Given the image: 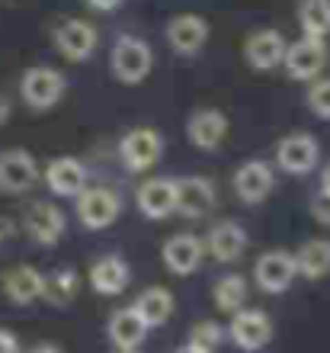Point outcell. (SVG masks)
<instances>
[{
	"instance_id": "6da1fadb",
	"label": "cell",
	"mask_w": 330,
	"mask_h": 353,
	"mask_svg": "<svg viewBox=\"0 0 330 353\" xmlns=\"http://www.w3.org/2000/svg\"><path fill=\"white\" fill-rule=\"evenodd\" d=\"M110 68L112 77L122 81V84H141L151 74V68H154V52H151L145 39L122 36L116 39V46L110 52Z\"/></svg>"
},
{
	"instance_id": "7a4b0ae2",
	"label": "cell",
	"mask_w": 330,
	"mask_h": 353,
	"mask_svg": "<svg viewBox=\"0 0 330 353\" xmlns=\"http://www.w3.org/2000/svg\"><path fill=\"white\" fill-rule=\"evenodd\" d=\"M68 90V81L58 68H48V65H39V68H29L23 81H19V97L26 103L29 110H52L61 103Z\"/></svg>"
},
{
	"instance_id": "3957f363",
	"label": "cell",
	"mask_w": 330,
	"mask_h": 353,
	"mask_svg": "<svg viewBox=\"0 0 330 353\" xmlns=\"http://www.w3.org/2000/svg\"><path fill=\"white\" fill-rule=\"evenodd\" d=\"M74 199H77V219L90 232L110 228L122 212V199L112 193L110 186H83Z\"/></svg>"
},
{
	"instance_id": "277c9868",
	"label": "cell",
	"mask_w": 330,
	"mask_h": 353,
	"mask_svg": "<svg viewBox=\"0 0 330 353\" xmlns=\"http://www.w3.org/2000/svg\"><path fill=\"white\" fill-rule=\"evenodd\" d=\"M161 154H164V135L157 129H147V125H138V129L125 132L119 141V158L132 174L151 170L161 161Z\"/></svg>"
},
{
	"instance_id": "5b68a950",
	"label": "cell",
	"mask_w": 330,
	"mask_h": 353,
	"mask_svg": "<svg viewBox=\"0 0 330 353\" xmlns=\"http://www.w3.org/2000/svg\"><path fill=\"white\" fill-rule=\"evenodd\" d=\"M282 68L292 81H314V77H321V71L327 68V46H324V39L305 36L298 42H289L282 55Z\"/></svg>"
},
{
	"instance_id": "8992f818",
	"label": "cell",
	"mask_w": 330,
	"mask_h": 353,
	"mask_svg": "<svg viewBox=\"0 0 330 353\" xmlns=\"http://www.w3.org/2000/svg\"><path fill=\"white\" fill-rule=\"evenodd\" d=\"M228 334L244 353H257V350H263V347L269 344V337H273V318L266 315L263 308H238V312L231 315Z\"/></svg>"
},
{
	"instance_id": "52a82bcc",
	"label": "cell",
	"mask_w": 330,
	"mask_h": 353,
	"mask_svg": "<svg viewBox=\"0 0 330 353\" xmlns=\"http://www.w3.org/2000/svg\"><path fill=\"white\" fill-rule=\"evenodd\" d=\"M318 158H321V148H318V139L308 135V132H292L279 141L276 148V164L292 176H305L318 168Z\"/></svg>"
},
{
	"instance_id": "ba28073f",
	"label": "cell",
	"mask_w": 330,
	"mask_h": 353,
	"mask_svg": "<svg viewBox=\"0 0 330 353\" xmlns=\"http://www.w3.org/2000/svg\"><path fill=\"white\" fill-rule=\"evenodd\" d=\"M58 55L68 61H87L96 52V29L87 19H61L52 32Z\"/></svg>"
},
{
	"instance_id": "9c48e42d",
	"label": "cell",
	"mask_w": 330,
	"mask_h": 353,
	"mask_svg": "<svg viewBox=\"0 0 330 353\" xmlns=\"http://www.w3.org/2000/svg\"><path fill=\"white\" fill-rule=\"evenodd\" d=\"M298 276V270H295V254L289 251H266L257 257L254 263V279H257V286L269 296L276 292H285V289L292 286V279Z\"/></svg>"
},
{
	"instance_id": "30bf717a",
	"label": "cell",
	"mask_w": 330,
	"mask_h": 353,
	"mask_svg": "<svg viewBox=\"0 0 330 353\" xmlns=\"http://www.w3.org/2000/svg\"><path fill=\"white\" fill-rule=\"evenodd\" d=\"M174 212H180L183 219H205L215 205V183L209 176H180V180H174Z\"/></svg>"
},
{
	"instance_id": "8fae6325",
	"label": "cell",
	"mask_w": 330,
	"mask_h": 353,
	"mask_svg": "<svg viewBox=\"0 0 330 353\" xmlns=\"http://www.w3.org/2000/svg\"><path fill=\"white\" fill-rule=\"evenodd\" d=\"M39 180V164L26 148L0 151V190L3 193H26Z\"/></svg>"
},
{
	"instance_id": "7c38bea8",
	"label": "cell",
	"mask_w": 330,
	"mask_h": 353,
	"mask_svg": "<svg viewBox=\"0 0 330 353\" xmlns=\"http://www.w3.org/2000/svg\"><path fill=\"white\" fill-rule=\"evenodd\" d=\"M65 225H68L65 212H61L55 203H32L26 209V215H23V228H26V234L36 244H42V248H52V244L61 241Z\"/></svg>"
},
{
	"instance_id": "4fadbf2b",
	"label": "cell",
	"mask_w": 330,
	"mask_h": 353,
	"mask_svg": "<svg viewBox=\"0 0 330 353\" xmlns=\"http://www.w3.org/2000/svg\"><path fill=\"white\" fill-rule=\"evenodd\" d=\"M202 244H205V251L215 257L218 263H234L244 257V251H247V232L240 228L238 222H231V219H225V222H215L209 228V234L202 238Z\"/></svg>"
},
{
	"instance_id": "5bb4252c",
	"label": "cell",
	"mask_w": 330,
	"mask_h": 353,
	"mask_svg": "<svg viewBox=\"0 0 330 353\" xmlns=\"http://www.w3.org/2000/svg\"><path fill=\"white\" fill-rule=\"evenodd\" d=\"M273 190H276V176L266 161H247V164H240L234 170V193H238L240 203L260 205Z\"/></svg>"
},
{
	"instance_id": "9a60e30c",
	"label": "cell",
	"mask_w": 330,
	"mask_h": 353,
	"mask_svg": "<svg viewBox=\"0 0 330 353\" xmlns=\"http://www.w3.org/2000/svg\"><path fill=\"white\" fill-rule=\"evenodd\" d=\"M285 36L279 29H257L250 32L247 42H244V58L254 71H273V68L282 65L285 55Z\"/></svg>"
},
{
	"instance_id": "2e32d148",
	"label": "cell",
	"mask_w": 330,
	"mask_h": 353,
	"mask_svg": "<svg viewBox=\"0 0 330 353\" xmlns=\"http://www.w3.org/2000/svg\"><path fill=\"white\" fill-rule=\"evenodd\" d=\"M228 135V116L221 110H196L189 119H186V139L189 145L199 151H215Z\"/></svg>"
},
{
	"instance_id": "e0dca14e",
	"label": "cell",
	"mask_w": 330,
	"mask_h": 353,
	"mask_svg": "<svg viewBox=\"0 0 330 353\" xmlns=\"http://www.w3.org/2000/svg\"><path fill=\"white\" fill-rule=\"evenodd\" d=\"M202 254H205L202 238H196V234H189V232L174 234V238L164 241V248H161L164 267L170 270L174 276H189V273H196L202 263Z\"/></svg>"
},
{
	"instance_id": "ac0fdd59",
	"label": "cell",
	"mask_w": 330,
	"mask_h": 353,
	"mask_svg": "<svg viewBox=\"0 0 330 353\" xmlns=\"http://www.w3.org/2000/svg\"><path fill=\"white\" fill-rule=\"evenodd\" d=\"M167 42L176 55H196L209 42V23L199 13H180L167 23Z\"/></svg>"
},
{
	"instance_id": "d6986e66",
	"label": "cell",
	"mask_w": 330,
	"mask_h": 353,
	"mask_svg": "<svg viewBox=\"0 0 330 353\" xmlns=\"http://www.w3.org/2000/svg\"><path fill=\"white\" fill-rule=\"evenodd\" d=\"M135 203L141 209L145 219H167V215H174V205H176V190H174V180L170 176H151L145 183L135 190Z\"/></svg>"
},
{
	"instance_id": "ffe728a7",
	"label": "cell",
	"mask_w": 330,
	"mask_h": 353,
	"mask_svg": "<svg viewBox=\"0 0 330 353\" xmlns=\"http://www.w3.org/2000/svg\"><path fill=\"white\" fill-rule=\"evenodd\" d=\"M151 327L145 325V318L138 315L135 308H119V312H112L110 321H106V337H110V344L116 350H138V347L145 344V337Z\"/></svg>"
},
{
	"instance_id": "44dd1931",
	"label": "cell",
	"mask_w": 330,
	"mask_h": 353,
	"mask_svg": "<svg viewBox=\"0 0 330 353\" xmlns=\"http://www.w3.org/2000/svg\"><path fill=\"white\" fill-rule=\"evenodd\" d=\"M129 283H132V270L119 254H106L100 261H93L90 286L96 289L100 296H119V292L129 289Z\"/></svg>"
},
{
	"instance_id": "7402d4cb",
	"label": "cell",
	"mask_w": 330,
	"mask_h": 353,
	"mask_svg": "<svg viewBox=\"0 0 330 353\" xmlns=\"http://www.w3.org/2000/svg\"><path fill=\"white\" fill-rule=\"evenodd\" d=\"M0 286L13 305H32L36 299H42V273L29 263H17L3 273Z\"/></svg>"
},
{
	"instance_id": "603a6c76",
	"label": "cell",
	"mask_w": 330,
	"mask_h": 353,
	"mask_svg": "<svg viewBox=\"0 0 330 353\" xmlns=\"http://www.w3.org/2000/svg\"><path fill=\"white\" fill-rule=\"evenodd\" d=\"M45 183L55 196H77L87 186V170L77 158H55L45 168Z\"/></svg>"
},
{
	"instance_id": "cb8c5ba5",
	"label": "cell",
	"mask_w": 330,
	"mask_h": 353,
	"mask_svg": "<svg viewBox=\"0 0 330 353\" xmlns=\"http://www.w3.org/2000/svg\"><path fill=\"white\" fill-rule=\"evenodd\" d=\"M132 308L145 318L147 327H161L167 318L174 315V296H170L164 286H147L145 292H138Z\"/></svg>"
},
{
	"instance_id": "d4e9b609",
	"label": "cell",
	"mask_w": 330,
	"mask_h": 353,
	"mask_svg": "<svg viewBox=\"0 0 330 353\" xmlns=\"http://www.w3.org/2000/svg\"><path fill=\"white\" fill-rule=\"evenodd\" d=\"M295 270L305 279H321L330 273V241H308L295 254Z\"/></svg>"
},
{
	"instance_id": "484cf974",
	"label": "cell",
	"mask_w": 330,
	"mask_h": 353,
	"mask_svg": "<svg viewBox=\"0 0 330 353\" xmlns=\"http://www.w3.org/2000/svg\"><path fill=\"white\" fill-rule=\"evenodd\" d=\"M212 299H215V305H218L221 312L234 315V312L244 308V302H247V279L240 276V273L221 276L218 283H215V289H212Z\"/></svg>"
},
{
	"instance_id": "4316f807",
	"label": "cell",
	"mask_w": 330,
	"mask_h": 353,
	"mask_svg": "<svg viewBox=\"0 0 330 353\" xmlns=\"http://www.w3.org/2000/svg\"><path fill=\"white\" fill-rule=\"evenodd\" d=\"M74 292H77V273L68 267L55 270V273H48V276H42V299H45L48 305H68L74 299Z\"/></svg>"
},
{
	"instance_id": "83f0119b",
	"label": "cell",
	"mask_w": 330,
	"mask_h": 353,
	"mask_svg": "<svg viewBox=\"0 0 330 353\" xmlns=\"http://www.w3.org/2000/svg\"><path fill=\"white\" fill-rule=\"evenodd\" d=\"M298 23H302L305 36H330V0H302L298 3Z\"/></svg>"
},
{
	"instance_id": "f1b7e54d",
	"label": "cell",
	"mask_w": 330,
	"mask_h": 353,
	"mask_svg": "<svg viewBox=\"0 0 330 353\" xmlns=\"http://www.w3.org/2000/svg\"><path fill=\"white\" fill-rule=\"evenodd\" d=\"M189 344L205 353H215L221 344V327L215 325V321H199V325H193V331H189Z\"/></svg>"
},
{
	"instance_id": "f546056e",
	"label": "cell",
	"mask_w": 330,
	"mask_h": 353,
	"mask_svg": "<svg viewBox=\"0 0 330 353\" xmlns=\"http://www.w3.org/2000/svg\"><path fill=\"white\" fill-rule=\"evenodd\" d=\"M308 110L318 116V119H330V77L318 81L308 87Z\"/></svg>"
},
{
	"instance_id": "4dcf8cb0",
	"label": "cell",
	"mask_w": 330,
	"mask_h": 353,
	"mask_svg": "<svg viewBox=\"0 0 330 353\" xmlns=\"http://www.w3.org/2000/svg\"><path fill=\"white\" fill-rule=\"evenodd\" d=\"M311 215H314V222L330 225V190H318L311 196Z\"/></svg>"
},
{
	"instance_id": "1f68e13d",
	"label": "cell",
	"mask_w": 330,
	"mask_h": 353,
	"mask_svg": "<svg viewBox=\"0 0 330 353\" xmlns=\"http://www.w3.org/2000/svg\"><path fill=\"white\" fill-rule=\"evenodd\" d=\"M0 353H19L17 334H10V331H3V327H0Z\"/></svg>"
},
{
	"instance_id": "d6a6232c",
	"label": "cell",
	"mask_w": 330,
	"mask_h": 353,
	"mask_svg": "<svg viewBox=\"0 0 330 353\" xmlns=\"http://www.w3.org/2000/svg\"><path fill=\"white\" fill-rule=\"evenodd\" d=\"M122 0H87V7H93V10H116Z\"/></svg>"
},
{
	"instance_id": "836d02e7",
	"label": "cell",
	"mask_w": 330,
	"mask_h": 353,
	"mask_svg": "<svg viewBox=\"0 0 330 353\" xmlns=\"http://www.w3.org/2000/svg\"><path fill=\"white\" fill-rule=\"evenodd\" d=\"M10 234H13V222H10V219H3V215H0V241H7Z\"/></svg>"
},
{
	"instance_id": "e575fe53",
	"label": "cell",
	"mask_w": 330,
	"mask_h": 353,
	"mask_svg": "<svg viewBox=\"0 0 330 353\" xmlns=\"http://www.w3.org/2000/svg\"><path fill=\"white\" fill-rule=\"evenodd\" d=\"M10 119V100H7V93H0V125Z\"/></svg>"
},
{
	"instance_id": "d590c367",
	"label": "cell",
	"mask_w": 330,
	"mask_h": 353,
	"mask_svg": "<svg viewBox=\"0 0 330 353\" xmlns=\"http://www.w3.org/2000/svg\"><path fill=\"white\" fill-rule=\"evenodd\" d=\"M174 353H205V350H199V347H193L189 341H186V344H183V347H176Z\"/></svg>"
},
{
	"instance_id": "8d00e7d4",
	"label": "cell",
	"mask_w": 330,
	"mask_h": 353,
	"mask_svg": "<svg viewBox=\"0 0 330 353\" xmlns=\"http://www.w3.org/2000/svg\"><path fill=\"white\" fill-rule=\"evenodd\" d=\"M32 353H61V350H58L55 344H39V347H36V350H32Z\"/></svg>"
},
{
	"instance_id": "74e56055",
	"label": "cell",
	"mask_w": 330,
	"mask_h": 353,
	"mask_svg": "<svg viewBox=\"0 0 330 353\" xmlns=\"http://www.w3.org/2000/svg\"><path fill=\"white\" fill-rule=\"evenodd\" d=\"M321 190H330V164L324 168V176H321Z\"/></svg>"
},
{
	"instance_id": "f35d334b",
	"label": "cell",
	"mask_w": 330,
	"mask_h": 353,
	"mask_svg": "<svg viewBox=\"0 0 330 353\" xmlns=\"http://www.w3.org/2000/svg\"><path fill=\"white\" fill-rule=\"evenodd\" d=\"M116 353H138V350H116Z\"/></svg>"
}]
</instances>
